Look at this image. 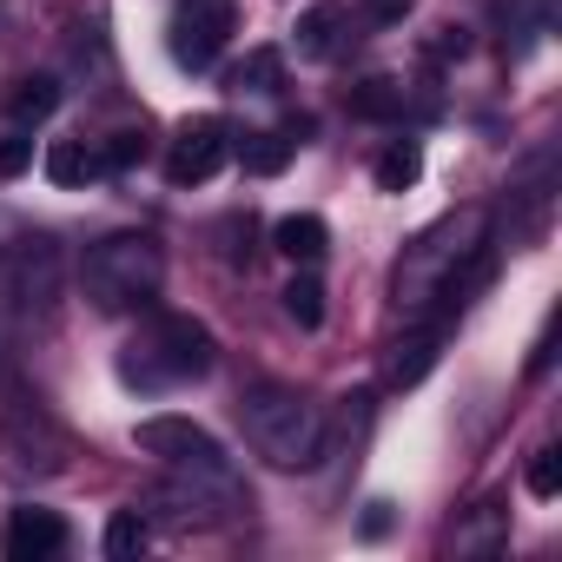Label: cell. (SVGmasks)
<instances>
[{
    "label": "cell",
    "instance_id": "cell-1",
    "mask_svg": "<svg viewBox=\"0 0 562 562\" xmlns=\"http://www.w3.org/2000/svg\"><path fill=\"white\" fill-rule=\"evenodd\" d=\"M238 424H245V443L271 470H318V457L331 443V417L292 384H251L238 397Z\"/></svg>",
    "mask_w": 562,
    "mask_h": 562
},
{
    "label": "cell",
    "instance_id": "cell-2",
    "mask_svg": "<svg viewBox=\"0 0 562 562\" xmlns=\"http://www.w3.org/2000/svg\"><path fill=\"white\" fill-rule=\"evenodd\" d=\"M159 285H166V251L146 232H113V238L87 245V258H80V292L106 318L146 312L159 299Z\"/></svg>",
    "mask_w": 562,
    "mask_h": 562
},
{
    "label": "cell",
    "instance_id": "cell-3",
    "mask_svg": "<svg viewBox=\"0 0 562 562\" xmlns=\"http://www.w3.org/2000/svg\"><path fill=\"white\" fill-rule=\"evenodd\" d=\"M212 364H218L212 331H205L192 312H159V318L139 331V345H126L120 378H126L133 391H172V384H199Z\"/></svg>",
    "mask_w": 562,
    "mask_h": 562
},
{
    "label": "cell",
    "instance_id": "cell-4",
    "mask_svg": "<svg viewBox=\"0 0 562 562\" xmlns=\"http://www.w3.org/2000/svg\"><path fill=\"white\" fill-rule=\"evenodd\" d=\"M476 245H490V212H483V205L443 212L430 232H417V245H411V251H404V265H397V305L430 312L437 285H443V278H450Z\"/></svg>",
    "mask_w": 562,
    "mask_h": 562
},
{
    "label": "cell",
    "instance_id": "cell-5",
    "mask_svg": "<svg viewBox=\"0 0 562 562\" xmlns=\"http://www.w3.org/2000/svg\"><path fill=\"white\" fill-rule=\"evenodd\" d=\"M153 509L179 529L192 522H232L238 509H251V490L238 483L232 457L218 463H166V476L153 483Z\"/></svg>",
    "mask_w": 562,
    "mask_h": 562
},
{
    "label": "cell",
    "instance_id": "cell-6",
    "mask_svg": "<svg viewBox=\"0 0 562 562\" xmlns=\"http://www.w3.org/2000/svg\"><path fill=\"white\" fill-rule=\"evenodd\" d=\"M0 470L8 476H60L67 437L41 411H8V424H0Z\"/></svg>",
    "mask_w": 562,
    "mask_h": 562
},
{
    "label": "cell",
    "instance_id": "cell-7",
    "mask_svg": "<svg viewBox=\"0 0 562 562\" xmlns=\"http://www.w3.org/2000/svg\"><path fill=\"white\" fill-rule=\"evenodd\" d=\"M232 27H238V8H232V0H192V8L172 21V60H179L186 74H205V67L225 54Z\"/></svg>",
    "mask_w": 562,
    "mask_h": 562
},
{
    "label": "cell",
    "instance_id": "cell-8",
    "mask_svg": "<svg viewBox=\"0 0 562 562\" xmlns=\"http://www.w3.org/2000/svg\"><path fill=\"white\" fill-rule=\"evenodd\" d=\"M225 153H232V126H225L218 113H199V120H186V126L172 133L166 179H172V186H205V179L225 166Z\"/></svg>",
    "mask_w": 562,
    "mask_h": 562
},
{
    "label": "cell",
    "instance_id": "cell-9",
    "mask_svg": "<svg viewBox=\"0 0 562 562\" xmlns=\"http://www.w3.org/2000/svg\"><path fill=\"white\" fill-rule=\"evenodd\" d=\"M8 299H14L21 318L27 312H54V299H60V251H54V238H21Z\"/></svg>",
    "mask_w": 562,
    "mask_h": 562
},
{
    "label": "cell",
    "instance_id": "cell-10",
    "mask_svg": "<svg viewBox=\"0 0 562 562\" xmlns=\"http://www.w3.org/2000/svg\"><path fill=\"white\" fill-rule=\"evenodd\" d=\"M133 443H139L146 457H159V463H218V457H225L218 437L199 430L192 417H146V424L133 430Z\"/></svg>",
    "mask_w": 562,
    "mask_h": 562
},
{
    "label": "cell",
    "instance_id": "cell-11",
    "mask_svg": "<svg viewBox=\"0 0 562 562\" xmlns=\"http://www.w3.org/2000/svg\"><path fill=\"white\" fill-rule=\"evenodd\" d=\"M67 549V516L60 509H14L8 522V555L14 562H47Z\"/></svg>",
    "mask_w": 562,
    "mask_h": 562
},
{
    "label": "cell",
    "instance_id": "cell-12",
    "mask_svg": "<svg viewBox=\"0 0 562 562\" xmlns=\"http://www.w3.org/2000/svg\"><path fill=\"white\" fill-rule=\"evenodd\" d=\"M271 251H285L292 265H318V258L331 251V232H325L318 212H292V218L271 225Z\"/></svg>",
    "mask_w": 562,
    "mask_h": 562
},
{
    "label": "cell",
    "instance_id": "cell-13",
    "mask_svg": "<svg viewBox=\"0 0 562 562\" xmlns=\"http://www.w3.org/2000/svg\"><path fill=\"white\" fill-rule=\"evenodd\" d=\"M345 27H351V8H338V0H325V8H312L299 21V54L305 60H331L345 47Z\"/></svg>",
    "mask_w": 562,
    "mask_h": 562
},
{
    "label": "cell",
    "instance_id": "cell-14",
    "mask_svg": "<svg viewBox=\"0 0 562 562\" xmlns=\"http://www.w3.org/2000/svg\"><path fill=\"white\" fill-rule=\"evenodd\" d=\"M100 172H106V153H93L87 139H54L47 146V179L54 186H87Z\"/></svg>",
    "mask_w": 562,
    "mask_h": 562
},
{
    "label": "cell",
    "instance_id": "cell-15",
    "mask_svg": "<svg viewBox=\"0 0 562 562\" xmlns=\"http://www.w3.org/2000/svg\"><path fill=\"white\" fill-rule=\"evenodd\" d=\"M437 351H443V325H424L417 338H404V345H397V358H391V384H397V391L424 384V378H430V364H437Z\"/></svg>",
    "mask_w": 562,
    "mask_h": 562
},
{
    "label": "cell",
    "instance_id": "cell-16",
    "mask_svg": "<svg viewBox=\"0 0 562 562\" xmlns=\"http://www.w3.org/2000/svg\"><path fill=\"white\" fill-rule=\"evenodd\" d=\"M278 87H285V60H278V47H251L238 67H232V93H251V100H271Z\"/></svg>",
    "mask_w": 562,
    "mask_h": 562
},
{
    "label": "cell",
    "instance_id": "cell-17",
    "mask_svg": "<svg viewBox=\"0 0 562 562\" xmlns=\"http://www.w3.org/2000/svg\"><path fill=\"white\" fill-rule=\"evenodd\" d=\"M345 106H351V120L384 126V120H404V87H397V80H358V87L345 93Z\"/></svg>",
    "mask_w": 562,
    "mask_h": 562
},
{
    "label": "cell",
    "instance_id": "cell-18",
    "mask_svg": "<svg viewBox=\"0 0 562 562\" xmlns=\"http://www.w3.org/2000/svg\"><path fill=\"white\" fill-rule=\"evenodd\" d=\"M292 133H245V146H238V159H245V172L251 179H278V172H285L292 166Z\"/></svg>",
    "mask_w": 562,
    "mask_h": 562
},
{
    "label": "cell",
    "instance_id": "cell-19",
    "mask_svg": "<svg viewBox=\"0 0 562 562\" xmlns=\"http://www.w3.org/2000/svg\"><path fill=\"white\" fill-rule=\"evenodd\" d=\"M378 192H411L417 179H424V146L417 139H397V146H384L378 153Z\"/></svg>",
    "mask_w": 562,
    "mask_h": 562
},
{
    "label": "cell",
    "instance_id": "cell-20",
    "mask_svg": "<svg viewBox=\"0 0 562 562\" xmlns=\"http://www.w3.org/2000/svg\"><path fill=\"white\" fill-rule=\"evenodd\" d=\"M278 299H285V318H292L299 331H318V325H325V285H318V271H312V265L292 271V285L278 292Z\"/></svg>",
    "mask_w": 562,
    "mask_h": 562
},
{
    "label": "cell",
    "instance_id": "cell-21",
    "mask_svg": "<svg viewBox=\"0 0 562 562\" xmlns=\"http://www.w3.org/2000/svg\"><path fill=\"white\" fill-rule=\"evenodd\" d=\"M54 106H60V80H54V74H27V80L8 93V113H14L21 126H41Z\"/></svg>",
    "mask_w": 562,
    "mask_h": 562
},
{
    "label": "cell",
    "instance_id": "cell-22",
    "mask_svg": "<svg viewBox=\"0 0 562 562\" xmlns=\"http://www.w3.org/2000/svg\"><path fill=\"white\" fill-rule=\"evenodd\" d=\"M146 542H153L146 509H139V503H133V509H113V522H106V555H113V562H133V555H146Z\"/></svg>",
    "mask_w": 562,
    "mask_h": 562
},
{
    "label": "cell",
    "instance_id": "cell-23",
    "mask_svg": "<svg viewBox=\"0 0 562 562\" xmlns=\"http://www.w3.org/2000/svg\"><path fill=\"white\" fill-rule=\"evenodd\" d=\"M503 542V503H483L470 529H457V549H496Z\"/></svg>",
    "mask_w": 562,
    "mask_h": 562
},
{
    "label": "cell",
    "instance_id": "cell-24",
    "mask_svg": "<svg viewBox=\"0 0 562 562\" xmlns=\"http://www.w3.org/2000/svg\"><path fill=\"white\" fill-rule=\"evenodd\" d=\"M555 490H562V450L549 443V450H536V457H529V496H542V503H549Z\"/></svg>",
    "mask_w": 562,
    "mask_h": 562
},
{
    "label": "cell",
    "instance_id": "cell-25",
    "mask_svg": "<svg viewBox=\"0 0 562 562\" xmlns=\"http://www.w3.org/2000/svg\"><path fill=\"white\" fill-rule=\"evenodd\" d=\"M146 159V133H113V146H106V172H133Z\"/></svg>",
    "mask_w": 562,
    "mask_h": 562
},
{
    "label": "cell",
    "instance_id": "cell-26",
    "mask_svg": "<svg viewBox=\"0 0 562 562\" xmlns=\"http://www.w3.org/2000/svg\"><path fill=\"white\" fill-rule=\"evenodd\" d=\"M391 529H397V509H391L384 496H378V503H364V516H358V536H364V542H384Z\"/></svg>",
    "mask_w": 562,
    "mask_h": 562
},
{
    "label": "cell",
    "instance_id": "cell-27",
    "mask_svg": "<svg viewBox=\"0 0 562 562\" xmlns=\"http://www.w3.org/2000/svg\"><path fill=\"white\" fill-rule=\"evenodd\" d=\"M34 166V139H0V179H21Z\"/></svg>",
    "mask_w": 562,
    "mask_h": 562
}]
</instances>
